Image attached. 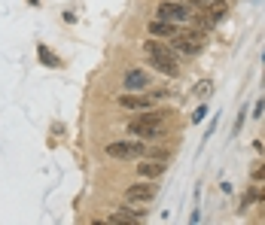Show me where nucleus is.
Instances as JSON below:
<instances>
[{
  "instance_id": "obj_13",
  "label": "nucleus",
  "mask_w": 265,
  "mask_h": 225,
  "mask_svg": "<svg viewBox=\"0 0 265 225\" xmlns=\"http://www.w3.org/2000/svg\"><path fill=\"white\" fill-rule=\"evenodd\" d=\"M204 12H207L213 22H222L225 16H229V4H225V0H210V4L204 6Z\"/></svg>"
},
{
  "instance_id": "obj_1",
  "label": "nucleus",
  "mask_w": 265,
  "mask_h": 225,
  "mask_svg": "<svg viewBox=\"0 0 265 225\" xmlns=\"http://www.w3.org/2000/svg\"><path fill=\"white\" fill-rule=\"evenodd\" d=\"M168 116H174V112H168V110H143V116L128 122V134L134 140H143V143L165 140L168 137Z\"/></svg>"
},
{
  "instance_id": "obj_23",
  "label": "nucleus",
  "mask_w": 265,
  "mask_h": 225,
  "mask_svg": "<svg viewBox=\"0 0 265 225\" xmlns=\"http://www.w3.org/2000/svg\"><path fill=\"white\" fill-rule=\"evenodd\" d=\"M256 201H262V204H265V186H259V192H256Z\"/></svg>"
},
{
  "instance_id": "obj_9",
  "label": "nucleus",
  "mask_w": 265,
  "mask_h": 225,
  "mask_svg": "<svg viewBox=\"0 0 265 225\" xmlns=\"http://www.w3.org/2000/svg\"><path fill=\"white\" fill-rule=\"evenodd\" d=\"M119 106H125V110H134V112H143V110H153V98L128 92V94H119Z\"/></svg>"
},
{
  "instance_id": "obj_2",
  "label": "nucleus",
  "mask_w": 265,
  "mask_h": 225,
  "mask_svg": "<svg viewBox=\"0 0 265 225\" xmlns=\"http://www.w3.org/2000/svg\"><path fill=\"white\" fill-rule=\"evenodd\" d=\"M143 52H146V58H149V64H153L162 76H180V64H177V55H174V49L168 46V43H159V40H146L143 43Z\"/></svg>"
},
{
  "instance_id": "obj_5",
  "label": "nucleus",
  "mask_w": 265,
  "mask_h": 225,
  "mask_svg": "<svg viewBox=\"0 0 265 225\" xmlns=\"http://www.w3.org/2000/svg\"><path fill=\"white\" fill-rule=\"evenodd\" d=\"M159 198V182L156 180H140L125 189V201L128 204H153Z\"/></svg>"
},
{
  "instance_id": "obj_17",
  "label": "nucleus",
  "mask_w": 265,
  "mask_h": 225,
  "mask_svg": "<svg viewBox=\"0 0 265 225\" xmlns=\"http://www.w3.org/2000/svg\"><path fill=\"white\" fill-rule=\"evenodd\" d=\"M256 192H259V186H250V189L244 192V198H241V204H238V210H241V213H244L250 204H256Z\"/></svg>"
},
{
  "instance_id": "obj_15",
  "label": "nucleus",
  "mask_w": 265,
  "mask_h": 225,
  "mask_svg": "<svg viewBox=\"0 0 265 225\" xmlns=\"http://www.w3.org/2000/svg\"><path fill=\"white\" fill-rule=\"evenodd\" d=\"M171 149H165V146H149L146 143V152H143V158H159V162H171Z\"/></svg>"
},
{
  "instance_id": "obj_10",
  "label": "nucleus",
  "mask_w": 265,
  "mask_h": 225,
  "mask_svg": "<svg viewBox=\"0 0 265 225\" xmlns=\"http://www.w3.org/2000/svg\"><path fill=\"white\" fill-rule=\"evenodd\" d=\"M143 164H137V174H140V180H159L165 170H168V164L165 162H159V158H140Z\"/></svg>"
},
{
  "instance_id": "obj_12",
  "label": "nucleus",
  "mask_w": 265,
  "mask_h": 225,
  "mask_svg": "<svg viewBox=\"0 0 265 225\" xmlns=\"http://www.w3.org/2000/svg\"><path fill=\"white\" fill-rule=\"evenodd\" d=\"M189 24H192V28H198L201 34H210V30L216 28V22H213L207 12H195V10H192V16H189Z\"/></svg>"
},
{
  "instance_id": "obj_25",
  "label": "nucleus",
  "mask_w": 265,
  "mask_h": 225,
  "mask_svg": "<svg viewBox=\"0 0 265 225\" xmlns=\"http://www.w3.org/2000/svg\"><path fill=\"white\" fill-rule=\"evenodd\" d=\"M262 61H265V49H262Z\"/></svg>"
},
{
  "instance_id": "obj_4",
  "label": "nucleus",
  "mask_w": 265,
  "mask_h": 225,
  "mask_svg": "<svg viewBox=\"0 0 265 225\" xmlns=\"http://www.w3.org/2000/svg\"><path fill=\"white\" fill-rule=\"evenodd\" d=\"M168 46L174 49V55H183V58H195L201 49H204V36L201 34H195V30H189V34H177V36H171L168 40Z\"/></svg>"
},
{
  "instance_id": "obj_6",
  "label": "nucleus",
  "mask_w": 265,
  "mask_h": 225,
  "mask_svg": "<svg viewBox=\"0 0 265 225\" xmlns=\"http://www.w3.org/2000/svg\"><path fill=\"white\" fill-rule=\"evenodd\" d=\"M189 16H192V6L180 4V0H162V4L156 6V18H165V22H189Z\"/></svg>"
},
{
  "instance_id": "obj_16",
  "label": "nucleus",
  "mask_w": 265,
  "mask_h": 225,
  "mask_svg": "<svg viewBox=\"0 0 265 225\" xmlns=\"http://www.w3.org/2000/svg\"><path fill=\"white\" fill-rule=\"evenodd\" d=\"M192 92H195L201 100H207V98L213 94V82H210V80H201V82H195V88H192Z\"/></svg>"
},
{
  "instance_id": "obj_19",
  "label": "nucleus",
  "mask_w": 265,
  "mask_h": 225,
  "mask_svg": "<svg viewBox=\"0 0 265 225\" xmlns=\"http://www.w3.org/2000/svg\"><path fill=\"white\" fill-rule=\"evenodd\" d=\"M180 4H186V6H192V10H204L210 0H180Z\"/></svg>"
},
{
  "instance_id": "obj_7",
  "label": "nucleus",
  "mask_w": 265,
  "mask_h": 225,
  "mask_svg": "<svg viewBox=\"0 0 265 225\" xmlns=\"http://www.w3.org/2000/svg\"><path fill=\"white\" fill-rule=\"evenodd\" d=\"M146 207H149V204H128V201H125L116 213H110V216H107V222H125V225H137V222H143Z\"/></svg>"
},
{
  "instance_id": "obj_11",
  "label": "nucleus",
  "mask_w": 265,
  "mask_h": 225,
  "mask_svg": "<svg viewBox=\"0 0 265 225\" xmlns=\"http://www.w3.org/2000/svg\"><path fill=\"white\" fill-rule=\"evenodd\" d=\"M149 34H153V36H162V40H171V36L180 34V24H177V22L156 18V22H149Z\"/></svg>"
},
{
  "instance_id": "obj_24",
  "label": "nucleus",
  "mask_w": 265,
  "mask_h": 225,
  "mask_svg": "<svg viewBox=\"0 0 265 225\" xmlns=\"http://www.w3.org/2000/svg\"><path fill=\"white\" fill-rule=\"evenodd\" d=\"M31 4H34V6H37V4H40V0H31Z\"/></svg>"
},
{
  "instance_id": "obj_3",
  "label": "nucleus",
  "mask_w": 265,
  "mask_h": 225,
  "mask_svg": "<svg viewBox=\"0 0 265 225\" xmlns=\"http://www.w3.org/2000/svg\"><path fill=\"white\" fill-rule=\"evenodd\" d=\"M104 152L113 162H134V158H143L146 143H137V140H113V143H107Z\"/></svg>"
},
{
  "instance_id": "obj_8",
  "label": "nucleus",
  "mask_w": 265,
  "mask_h": 225,
  "mask_svg": "<svg viewBox=\"0 0 265 225\" xmlns=\"http://www.w3.org/2000/svg\"><path fill=\"white\" fill-rule=\"evenodd\" d=\"M146 86H149L146 70H140V67H128V70H125V76H122V92H146Z\"/></svg>"
},
{
  "instance_id": "obj_14",
  "label": "nucleus",
  "mask_w": 265,
  "mask_h": 225,
  "mask_svg": "<svg viewBox=\"0 0 265 225\" xmlns=\"http://www.w3.org/2000/svg\"><path fill=\"white\" fill-rule=\"evenodd\" d=\"M37 58H40V61H43L46 67H61V58H58V55H55L52 49H46L43 43L37 46Z\"/></svg>"
},
{
  "instance_id": "obj_21",
  "label": "nucleus",
  "mask_w": 265,
  "mask_h": 225,
  "mask_svg": "<svg viewBox=\"0 0 265 225\" xmlns=\"http://www.w3.org/2000/svg\"><path fill=\"white\" fill-rule=\"evenodd\" d=\"M262 112H265V98L256 100V110H253V119H262Z\"/></svg>"
},
{
  "instance_id": "obj_18",
  "label": "nucleus",
  "mask_w": 265,
  "mask_h": 225,
  "mask_svg": "<svg viewBox=\"0 0 265 225\" xmlns=\"http://www.w3.org/2000/svg\"><path fill=\"white\" fill-rule=\"evenodd\" d=\"M204 116H207V106L201 104V106H198V110L192 112V125H198V122H204Z\"/></svg>"
},
{
  "instance_id": "obj_22",
  "label": "nucleus",
  "mask_w": 265,
  "mask_h": 225,
  "mask_svg": "<svg viewBox=\"0 0 265 225\" xmlns=\"http://www.w3.org/2000/svg\"><path fill=\"white\" fill-rule=\"evenodd\" d=\"M244 116H247V110H241V112H238V122H235V134H238V131L244 128Z\"/></svg>"
},
{
  "instance_id": "obj_20",
  "label": "nucleus",
  "mask_w": 265,
  "mask_h": 225,
  "mask_svg": "<svg viewBox=\"0 0 265 225\" xmlns=\"http://www.w3.org/2000/svg\"><path fill=\"white\" fill-rule=\"evenodd\" d=\"M253 180H256V182H265V162H262L259 168H253Z\"/></svg>"
}]
</instances>
